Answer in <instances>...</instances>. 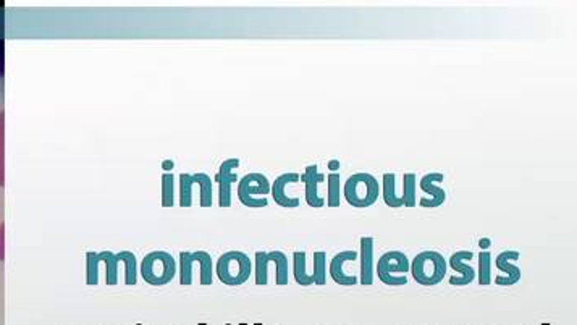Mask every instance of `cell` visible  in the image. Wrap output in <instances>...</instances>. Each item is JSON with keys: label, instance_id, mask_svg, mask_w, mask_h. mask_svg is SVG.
I'll return each mask as SVG.
<instances>
[{"label": "cell", "instance_id": "15", "mask_svg": "<svg viewBox=\"0 0 577 325\" xmlns=\"http://www.w3.org/2000/svg\"><path fill=\"white\" fill-rule=\"evenodd\" d=\"M361 261H359V282L362 287H371L375 277V259H374V249L375 241L372 237H361Z\"/></svg>", "mask_w": 577, "mask_h": 325}, {"label": "cell", "instance_id": "34", "mask_svg": "<svg viewBox=\"0 0 577 325\" xmlns=\"http://www.w3.org/2000/svg\"><path fill=\"white\" fill-rule=\"evenodd\" d=\"M340 169V162L338 160H330L328 162V170L330 172H337Z\"/></svg>", "mask_w": 577, "mask_h": 325}, {"label": "cell", "instance_id": "35", "mask_svg": "<svg viewBox=\"0 0 577 325\" xmlns=\"http://www.w3.org/2000/svg\"><path fill=\"white\" fill-rule=\"evenodd\" d=\"M173 167V162H164V169H170Z\"/></svg>", "mask_w": 577, "mask_h": 325}, {"label": "cell", "instance_id": "12", "mask_svg": "<svg viewBox=\"0 0 577 325\" xmlns=\"http://www.w3.org/2000/svg\"><path fill=\"white\" fill-rule=\"evenodd\" d=\"M299 180L304 183V194H306V203L312 209H322L325 206L323 196L319 194V184L327 180V177L323 173L317 172V165H307L306 170L302 175H299Z\"/></svg>", "mask_w": 577, "mask_h": 325}, {"label": "cell", "instance_id": "26", "mask_svg": "<svg viewBox=\"0 0 577 325\" xmlns=\"http://www.w3.org/2000/svg\"><path fill=\"white\" fill-rule=\"evenodd\" d=\"M193 173H182L180 175V207L189 209L193 206V188H194Z\"/></svg>", "mask_w": 577, "mask_h": 325}, {"label": "cell", "instance_id": "13", "mask_svg": "<svg viewBox=\"0 0 577 325\" xmlns=\"http://www.w3.org/2000/svg\"><path fill=\"white\" fill-rule=\"evenodd\" d=\"M356 259H357V253L352 249L341 251V253L333 256V259L330 261V266H328V273H330V277L333 278L335 283L341 285V287H355V285H357L359 278L345 271V266L348 264V262H352Z\"/></svg>", "mask_w": 577, "mask_h": 325}, {"label": "cell", "instance_id": "29", "mask_svg": "<svg viewBox=\"0 0 577 325\" xmlns=\"http://www.w3.org/2000/svg\"><path fill=\"white\" fill-rule=\"evenodd\" d=\"M492 283V254L489 251H482L479 254V285L489 287Z\"/></svg>", "mask_w": 577, "mask_h": 325}, {"label": "cell", "instance_id": "22", "mask_svg": "<svg viewBox=\"0 0 577 325\" xmlns=\"http://www.w3.org/2000/svg\"><path fill=\"white\" fill-rule=\"evenodd\" d=\"M120 262L125 266V285L126 287H134L138 283V259L131 251H120L119 254Z\"/></svg>", "mask_w": 577, "mask_h": 325}, {"label": "cell", "instance_id": "14", "mask_svg": "<svg viewBox=\"0 0 577 325\" xmlns=\"http://www.w3.org/2000/svg\"><path fill=\"white\" fill-rule=\"evenodd\" d=\"M298 182L299 175L296 172H287L275 178V182L270 184V193L277 206L283 207V209H296V207H299V199L295 198V196H288L287 191H285V188H287L288 184Z\"/></svg>", "mask_w": 577, "mask_h": 325}, {"label": "cell", "instance_id": "11", "mask_svg": "<svg viewBox=\"0 0 577 325\" xmlns=\"http://www.w3.org/2000/svg\"><path fill=\"white\" fill-rule=\"evenodd\" d=\"M519 251H513V249H506L503 251L496 256L495 259V266L498 271L505 272V276H498L495 278V283L498 287H513V285H516L519 280H521V268L514 264V261L519 259Z\"/></svg>", "mask_w": 577, "mask_h": 325}, {"label": "cell", "instance_id": "39", "mask_svg": "<svg viewBox=\"0 0 577 325\" xmlns=\"http://www.w3.org/2000/svg\"><path fill=\"white\" fill-rule=\"evenodd\" d=\"M238 325H246V324H244V322H241V324H238Z\"/></svg>", "mask_w": 577, "mask_h": 325}, {"label": "cell", "instance_id": "21", "mask_svg": "<svg viewBox=\"0 0 577 325\" xmlns=\"http://www.w3.org/2000/svg\"><path fill=\"white\" fill-rule=\"evenodd\" d=\"M325 204L337 209L341 204V178L338 172H330L327 175V199Z\"/></svg>", "mask_w": 577, "mask_h": 325}, {"label": "cell", "instance_id": "17", "mask_svg": "<svg viewBox=\"0 0 577 325\" xmlns=\"http://www.w3.org/2000/svg\"><path fill=\"white\" fill-rule=\"evenodd\" d=\"M293 276L296 283L301 285V287H311V285H314L311 273L307 272L306 251H295L293 253Z\"/></svg>", "mask_w": 577, "mask_h": 325}, {"label": "cell", "instance_id": "7", "mask_svg": "<svg viewBox=\"0 0 577 325\" xmlns=\"http://www.w3.org/2000/svg\"><path fill=\"white\" fill-rule=\"evenodd\" d=\"M267 194H270V182L262 173H248L238 183L239 203L249 209H262L268 206Z\"/></svg>", "mask_w": 577, "mask_h": 325}, {"label": "cell", "instance_id": "3", "mask_svg": "<svg viewBox=\"0 0 577 325\" xmlns=\"http://www.w3.org/2000/svg\"><path fill=\"white\" fill-rule=\"evenodd\" d=\"M139 271L150 287H164L177 276V261L167 251H153L143 257Z\"/></svg>", "mask_w": 577, "mask_h": 325}, {"label": "cell", "instance_id": "2", "mask_svg": "<svg viewBox=\"0 0 577 325\" xmlns=\"http://www.w3.org/2000/svg\"><path fill=\"white\" fill-rule=\"evenodd\" d=\"M215 273L227 287H239L253 276V262L243 251H228L218 257Z\"/></svg>", "mask_w": 577, "mask_h": 325}, {"label": "cell", "instance_id": "19", "mask_svg": "<svg viewBox=\"0 0 577 325\" xmlns=\"http://www.w3.org/2000/svg\"><path fill=\"white\" fill-rule=\"evenodd\" d=\"M196 184L199 187V204L201 207H212L214 204V188H212V180L207 173H194Z\"/></svg>", "mask_w": 577, "mask_h": 325}, {"label": "cell", "instance_id": "25", "mask_svg": "<svg viewBox=\"0 0 577 325\" xmlns=\"http://www.w3.org/2000/svg\"><path fill=\"white\" fill-rule=\"evenodd\" d=\"M416 173H405L403 175V206L412 209L416 206Z\"/></svg>", "mask_w": 577, "mask_h": 325}, {"label": "cell", "instance_id": "4", "mask_svg": "<svg viewBox=\"0 0 577 325\" xmlns=\"http://www.w3.org/2000/svg\"><path fill=\"white\" fill-rule=\"evenodd\" d=\"M446 268L445 257L439 251H422L411 261L409 272L422 287H435L445 278Z\"/></svg>", "mask_w": 577, "mask_h": 325}, {"label": "cell", "instance_id": "31", "mask_svg": "<svg viewBox=\"0 0 577 325\" xmlns=\"http://www.w3.org/2000/svg\"><path fill=\"white\" fill-rule=\"evenodd\" d=\"M0 76H4V37L0 36Z\"/></svg>", "mask_w": 577, "mask_h": 325}, {"label": "cell", "instance_id": "36", "mask_svg": "<svg viewBox=\"0 0 577 325\" xmlns=\"http://www.w3.org/2000/svg\"><path fill=\"white\" fill-rule=\"evenodd\" d=\"M542 325H550V324H548V322H543V324H542Z\"/></svg>", "mask_w": 577, "mask_h": 325}, {"label": "cell", "instance_id": "6", "mask_svg": "<svg viewBox=\"0 0 577 325\" xmlns=\"http://www.w3.org/2000/svg\"><path fill=\"white\" fill-rule=\"evenodd\" d=\"M254 280L256 285L259 287H266L268 283V266H275V283L278 287H287L290 280L288 272V259L287 254L282 251H272V253H266V251H257L254 256Z\"/></svg>", "mask_w": 577, "mask_h": 325}, {"label": "cell", "instance_id": "33", "mask_svg": "<svg viewBox=\"0 0 577 325\" xmlns=\"http://www.w3.org/2000/svg\"><path fill=\"white\" fill-rule=\"evenodd\" d=\"M0 261H4V225H0Z\"/></svg>", "mask_w": 577, "mask_h": 325}, {"label": "cell", "instance_id": "32", "mask_svg": "<svg viewBox=\"0 0 577 325\" xmlns=\"http://www.w3.org/2000/svg\"><path fill=\"white\" fill-rule=\"evenodd\" d=\"M479 246H480V248L484 249V251H487V249H489L490 246H492V240H489V238H482V240H479Z\"/></svg>", "mask_w": 577, "mask_h": 325}, {"label": "cell", "instance_id": "28", "mask_svg": "<svg viewBox=\"0 0 577 325\" xmlns=\"http://www.w3.org/2000/svg\"><path fill=\"white\" fill-rule=\"evenodd\" d=\"M102 264L97 259V253L88 251L86 253V285L89 287H96L99 285V266Z\"/></svg>", "mask_w": 577, "mask_h": 325}, {"label": "cell", "instance_id": "23", "mask_svg": "<svg viewBox=\"0 0 577 325\" xmlns=\"http://www.w3.org/2000/svg\"><path fill=\"white\" fill-rule=\"evenodd\" d=\"M311 277L314 280V285L317 287H325L327 283V253L325 251H316L314 253V264H312Z\"/></svg>", "mask_w": 577, "mask_h": 325}, {"label": "cell", "instance_id": "38", "mask_svg": "<svg viewBox=\"0 0 577 325\" xmlns=\"http://www.w3.org/2000/svg\"><path fill=\"white\" fill-rule=\"evenodd\" d=\"M199 325H207V324H206V322H201V324H199Z\"/></svg>", "mask_w": 577, "mask_h": 325}, {"label": "cell", "instance_id": "18", "mask_svg": "<svg viewBox=\"0 0 577 325\" xmlns=\"http://www.w3.org/2000/svg\"><path fill=\"white\" fill-rule=\"evenodd\" d=\"M97 259L100 262H104L105 268H107V273H105V283L109 287H115L119 283V266L120 259L119 256L112 253V251H102V253H97Z\"/></svg>", "mask_w": 577, "mask_h": 325}, {"label": "cell", "instance_id": "5", "mask_svg": "<svg viewBox=\"0 0 577 325\" xmlns=\"http://www.w3.org/2000/svg\"><path fill=\"white\" fill-rule=\"evenodd\" d=\"M409 268H411V261L408 259V256L395 249L380 256L375 272H377L380 282L386 287H405L408 283L406 273H409Z\"/></svg>", "mask_w": 577, "mask_h": 325}, {"label": "cell", "instance_id": "8", "mask_svg": "<svg viewBox=\"0 0 577 325\" xmlns=\"http://www.w3.org/2000/svg\"><path fill=\"white\" fill-rule=\"evenodd\" d=\"M239 167V159L238 157H232V159L223 160L220 167H218V172L215 173L214 182L218 187V206L220 209H228L233 204V194H232V187L233 183L238 182V175L233 170Z\"/></svg>", "mask_w": 577, "mask_h": 325}, {"label": "cell", "instance_id": "9", "mask_svg": "<svg viewBox=\"0 0 577 325\" xmlns=\"http://www.w3.org/2000/svg\"><path fill=\"white\" fill-rule=\"evenodd\" d=\"M445 175L440 172H430L427 175H424L419 182V187L424 193L429 194V198H422L419 201V204L424 209H436L446 201V191L444 188H440V184L444 182Z\"/></svg>", "mask_w": 577, "mask_h": 325}, {"label": "cell", "instance_id": "27", "mask_svg": "<svg viewBox=\"0 0 577 325\" xmlns=\"http://www.w3.org/2000/svg\"><path fill=\"white\" fill-rule=\"evenodd\" d=\"M175 204V177L172 172L162 175V206L173 207Z\"/></svg>", "mask_w": 577, "mask_h": 325}, {"label": "cell", "instance_id": "37", "mask_svg": "<svg viewBox=\"0 0 577 325\" xmlns=\"http://www.w3.org/2000/svg\"><path fill=\"white\" fill-rule=\"evenodd\" d=\"M254 325H262V324H261V322H256V324H254Z\"/></svg>", "mask_w": 577, "mask_h": 325}, {"label": "cell", "instance_id": "20", "mask_svg": "<svg viewBox=\"0 0 577 325\" xmlns=\"http://www.w3.org/2000/svg\"><path fill=\"white\" fill-rule=\"evenodd\" d=\"M196 259L201 268L199 282L203 287H210L214 282V264H212V257L207 251H194Z\"/></svg>", "mask_w": 577, "mask_h": 325}, {"label": "cell", "instance_id": "30", "mask_svg": "<svg viewBox=\"0 0 577 325\" xmlns=\"http://www.w3.org/2000/svg\"><path fill=\"white\" fill-rule=\"evenodd\" d=\"M4 112H0V187H4Z\"/></svg>", "mask_w": 577, "mask_h": 325}, {"label": "cell", "instance_id": "1", "mask_svg": "<svg viewBox=\"0 0 577 325\" xmlns=\"http://www.w3.org/2000/svg\"><path fill=\"white\" fill-rule=\"evenodd\" d=\"M343 196L350 206L356 209H367L380 198V183L367 172L355 173L346 180Z\"/></svg>", "mask_w": 577, "mask_h": 325}, {"label": "cell", "instance_id": "24", "mask_svg": "<svg viewBox=\"0 0 577 325\" xmlns=\"http://www.w3.org/2000/svg\"><path fill=\"white\" fill-rule=\"evenodd\" d=\"M194 256L191 251H182L180 253V285L182 287H191L193 285V268H194Z\"/></svg>", "mask_w": 577, "mask_h": 325}, {"label": "cell", "instance_id": "10", "mask_svg": "<svg viewBox=\"0 0 577 325\" xmlns=\"http://www.w3.org/2000/svg\"><path fill=\"white\" fill-rule=\"evenodd\" d=\"M474 257L472 251H456L453 253L446 264L455 271L458 276H453L450 278V285L453 287H468L475 280V268L469 266L466 261H470Z\"/></svg>", "mask_w": 577, "mask_h": 325}, {"label": "cell", "instance_id": "16", "mask_svg": "<svg viewBox=\"0 0 577 325\" xmlns=\"http://www.w3.org/2000/svg\"><path fill=\"white\" fill-rule=\"evenodd\" d=\"M382 198L383 203L391 207V209H400L403 207L401 196L396 193V173H383L382 177Z\"/></svg>", "mask_w": 577, "mask_h": 325}]
</instances>
